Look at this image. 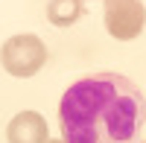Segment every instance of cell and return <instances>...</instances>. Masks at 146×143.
Returning a JSON list of instances; mask_svg holds the SVG:
<instances>
[{
    "label": "cell",
    "mask_w": 146,
    "mask_h": 143,
    "mask_svg": "<svg viewBox=\"0 0 146 143\" xmlns=\"http://www.w3.org/2000/svg\"><path fill=\"white\" fill-rule=\"evenodd\" d=\"M143 120V93L120 73H94L73 82L58 105L64 143H131Z\"/></svg>",
    "instance_id": "cell-1"
},
{
    "label": "cell",
    "mask_w": 146,
    "mask_h": 143,
    "mask_svg": "<svg viewBox=\"0 0 146 143\" xmlns=\"http://www.w3.org/2000/svg\"><path fill=\"white\" fill-rule=\"evenodd\" d=\"M0 58H3V67L12 76L27 79L32 73H38L41 64L47 62V47L38 35H29V32L12 35L3 44V50H0Z\"/></svg>",
    "instance_id": "cell-2"
},
{
    "label": "cell",
    "mask_w": 146,
    "mask_h": 143,
    "mask_svg": "<svg viewBox=\"0 0 146 143\" xmlns=\"http://www.w3.org/2000/svg\"><path fill=\"white\" fill-rule=\"evenodd\" d=\"M6 137L9 143H47V120L38 111H21L12 117Z\"/></svg>",
    "instance_id": "cell-4"
},
{
    "label": "cell",
    "mask_w": 146,
    "mask_h": 143,
    "mask_svg": "<svg viewBox=\"0 0 146 143\" xmlns=\"http://www.w3.org/2000/svg\"><path fill=\"white\" fill-rule=\"evenodd\" d=\"M146 26V9L140 0H105V29L117 41L137 38Z\"/></svg>",
    "instance_id": "cell-3"
},
{
    "label": "cell",
    "mask_w": 146,
    "mask_h": 143,
    "mask_svg": "<svg viewBox=\"0 0 146 143\" xmlns=\"http://www.w3.org/2000/svg\"><path fill=\"white\" fill-rule=\"evenodd\" d=\"M79 15H82V0H50V6H47V18L56 26H67Z\"/></svg>",
    "instance_id": "cell-5"
},
{
    "label": "cell",
    "mask_w": 146,
    "mask_h": 143,
    "mask_svg": "<svg viewBox=\"0 0 146 143\" xmlns=\"http://www.w3.org/2000/svg\"><path fill=\"white\" fill-rule=\"evenodd\" d=\"M47 143H64V140H47Z\"/></svg>",
    "instance_id": "cell-6"
}]
</instances>
